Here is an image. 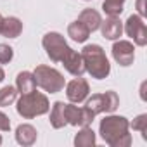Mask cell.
Segmentation results:
<instances>
[{
  "instance_id": "1",
  "label": "cell",
  "mask_w": 147,
  "mask_h": 147,
  "mask_svg": "<svg viewBox=\"0 0 147 147\" xmlns=\"http://www.w3.org/2000/svg\"><path fill=\"white\" fill-rule=\"evenodd\" d=\"M130 121L125 116L109 114L106 116L99 125V133L102 140L111 147H130L131 145V135L128 133Z\"/></svg>"
},
{
  "instance_id": "2",
  "label": "cell",
  "mask_w": 147,
  "mask_h": 147,
  "mask_svg": "<svg viewBox=\"0 0 147 147\" xmlns=\"http://www.w3.org/2000/svg\"><path fill=\"white\" fill-rule=\"evenodd\" d=\"M82 59H83V66L85 71L95 80H104L109 76L111 73V64L109 59L104 52V49L97 43L92 45H85L82 50Z\"/></svg>"
},
{
  "instance_id": "3",
  "label": "cell",
  "mask_w": 147,
  "mask_h": 147,
  "mask_svg": "<svg viewBox=\"0 0 147 147\" xmlns=\"http://www.w3.org/2000/svg\"><path fill=\"white\" fill-rule=\"evenodd\" d=\"M16 111H18V114L21 118L33 119L36 116H42V114L49 113L50 111V102H49L45 94H40V92L33 90L30 94H23L18 99Z\"/></svg>"
},
{
  "instance_id": "4",
  "label": "cell",
  "mask_w": 147,
  "mask_h": 147,
  "mask_svg": "<svg viewBox=\"0 0 147 147\" xmlns=\"http://www.w3.org/2000/svg\"><path fill=\"white\" fill-rule=\"evenodd\" d=\"M33 76H35L36 87H40L42 90H45L49 94H57L66 87L64 76L55 67H50V66H43V64L36 66L33 71Z\"/></svg>"
},
{
  "instance_id": "5",
  "label": "cell",
  "mask_w": 147,
  "mask_h": 147,
  "mask_svg": "<svg viewBox=\"0 0 147 147\" xmlns=\"http://www.w3.org/2000/svg\"><path fill=\"white\" fill-rule=\"evenodd\" d=\"M42 45L49 55V59L52 62H61L64 59V55L71 50V47L66 43L64 36L57 31H50L42 38Z\"/></svg>"
},
{
  "instance_id": "6",
  "label": "cell",
  "mask_w": 147,
  "mask_h": 147,
  "mask_svg": "<svg viewBox=\"0 0 147 147\" xmlns=\"http://www.w3.org/2000/svg\"><path fill=\"white\" fill-rule=\"evenodd\" d=\"M64 113H66V121L67 125H73V126H90L92 121L95 119V113L92 109H88L87 106L83 107H78L75 104H66L64 106Z\"/></svg>"
},
{
  "instance_id": "7",
  "label": "cell",
  "mask_w": 147,
  "mask_h": 147,
  "mask_svg": "<svg viewBox=\"0 0 147 147\" xmlns=\"http://www.w3.org/2000/svg\"><path fill=\"white\" fill-rule=\"evenodd\" d=\"M125 31L133 40L135 45H138V47H145L147 45V26L144 23V18H140L138 14H131L126 19Z\"/></svg>"
},
{
  "instance_id": "8",
  "label": "cell",
  "mask_w": 147,
  "mask_h": 147,
  "mask_svg": "<svg viewBox=\"0 0 147 147\" xmlns=\"http://www.w3.org/2000/svg\"><path fill=\"white\" fill-rule=\"evenodd\" d=\"M88 94H90V85L82 76H76L75 80H71L69 83H66V97L73 104L85 102L87 97H88Z\"/></svg>"
},
{
  "instance_id": "9",
  "label": "cell",
  "mask_w": 147,
  "mask_h": 147,
  "mask_svg": "<svg viewBox=\"0 0 147 147\" xmlns=\"http://www.w3.org/2000/svg\"><path fill=\"white\" fill-rule=\"evenodd\" d=\"M111 50H113V59L119 66L126 67V66L133 64V61H135V47H133L131 42H128V40H118V42H114V45H113Z\"/></svg>"
},
{
  "instance_id": "10",
  "label": "cell",
  "mask_w": 147,
  "mask_h": 147,
  "mask_svg": "<svg viewBox=\"0 0 147 147\" xmlns=\"http://www.w3.org/2000/svg\"><path fill=\"white\" fill-rule=\"evenodd\" d=\"M64 69L69 73V75L73 76H83V73H85V66H83V59H82V54H78L76 50H69L64 59L61 61Z\"/></svg>"
},
{
  "instance_id": "11",
  "label": "cell",
  "mask_w": 147,
  "mask_h": 147,
  "mask_svg": "<svg viewBox=\"0 0 147 147\" xmlns=\"http://www.w3.org/2000/svg\"><path fill=\"white\" fill-rule=\"evenodd\" d=\"M100 33L106 40H119L123 33V23L119 21V18L107 16L106 21L100 23Z\"/></svg>"
},
{
  "instance_id": "12",
  "label": "cell",
  "mask_w": 147,
  "mask_h": 147,
  "mask_svg": "<svg viewBox=\"0 0 147 147\" xmlns=\"http://www.w3.org/2000/svg\"><path fill=\"white\" fill-rule=\"evenodd\" d=\"M23 33V23L19 18L16 16H9V18H2L0 23V35L5 38H18Z\"/></svg>"
},
{
  "instance_id": "13",
  "label": "cell",
  "mask_w": 147,
  "mask_h": 147,
  "mask_svg": "<svg viewBox=\"0 0 147 147\" xmlns=\"http://www.w3.org/2000/svg\"><path fill=\"white\" fill-rule=\"evenodd\" d=\"M36 137H38V131L35 126L28 125V123H23L16 128V140L19 145H24V147H30L36 142Z\"/></svg>"
},
{
  "instance_id": "14",
  "label": "cell",
  "mask_w": 147,
  "mask_h": 147,
  "mask_svg": "<svg viewBox=\"0 0 147 147\" xmlns=\"http://www.w3.org/2000/svg\"><path fill=\"white\" fill-rule=\"evenodd\" d=\"M16 90L21 95L36 90V82H35L33 73H30V71H21L19 73V75L16 76Z\"/></svg>"
},
{
  "instance_id": "15",
  "label": "cell",
  "mask_w": 147,
  "mask_h": 147,
  "mask_svg": "<svg viewBox=\"0 0 147 147\" xmlns=\"http://www.w3.org/2000/svg\"><path fill=\"white\" fill-rule=\"evenodd\" d=\"M78 21H82V23L87 26V30H88L90 33H94V31H97V30L100 28L102 18H100V14H99L95 9H85V11L80 12Z\"/></svg>"
},
{
  "instance_id": "16",
  "label": "cell",
  "mask_w": 147,
  "mask_h": 147,
  "mask_svg": "<svg viewBox=\"0 0 147 147\" xmlns=\"http://www.w3.org/2000/svg\"><path fill=\"white\" fill-rule=\"evenodd\" d=\"M64 102H61V100H57V102H54V106H52V109H50V125H52V128H55V130H59V128H64L66 125H67V121H66V113H64Z\"/></svg>"
},
{
  "instance_id": "17",
  "label": "cell",
  "mask_w": 147,
  "mask_h": 147,
  "mask_svg": "<svg viewBox=\"0 0 147 147\" xmlns=\"http://www.w3.org/2000/svg\"><path fill=\"white\" fill-rule=\"evenodd\" d=\"M67 36H71V40H75L78 43H83L87 42V38L90 36V31L87 30V26L82 23V21H73L69 26H67Z\"/></svg>"
},
{
  "instance_id": "18",
  "label": "cell",
  "mask_w": 147,
  "mask_h": 147,
  "mask_svg": "<svg viewBox=\"0 0 147 147\" xmlns=\"http://www.w3.org/2000/svg\"><path fill=\"white\" fill-rule=\"evenodd\" d=\"M95 131L90 126H83L76 137H75V145L76 147H94L95 145Z\"/></svg>"
},
{
  "instance_id": "19",
  "label": "cell",
  "mask_w": 147,
  "mask_h": 147,
  "mask_svg": "<svg viewBox=\"0 0 147 147\" xmlns=\"http://www.w3.org/2000/svg\"><path fill=\"white\" fill-rule=\"evenodd\" d=\"M102 99H104V113H114L119 107V97L116 92L107 90L102 94Z\"/></svg>"
},
{
  "instance_id": "20",
  "label": "cell",
  "mask_w": 147,
  "mask_h": 147,
  "mask_svg": "<svg viewBox=\"0 0 147 147\" xmlns=\"http://www.w3.org/2000/svg\"><path fill=\"white\" fill-rule=\"evenodd\" d=\"M18 99V90L16 87H4L0 88V107H7Z\"/></svg>"
},
{
  "instance_id": "21",
  "label": "cell",
  "mask_w": 147,
  "mask_h": 147,
  "mask_svg": "<svg viewBox=\"0 0 147 147\" xmlns=\"http://www.w3.org/2000/svg\"><path fill=\"white\" fill-rule=\"evenodd\" d=\"M85 106H87L88 109H92L95 114L104 113V99H102V94H95V95H92V97H87Z\"/></svg>"
},
{
  "instance_id": "22",
  "label": "cell",
  "mask_w": 147,
  "mask_h": 147,
  "mask_svg": "<svg viewBox=\"0 0 147 147\" xmlns=\"http://www.w3.org/2000/svg\"><path fill=\"white\" fill-rule=\"evenodd\" d=\"M130 126H131L133 130L140 131V133H142V138L147 140V114H138V116L130 123Z\"/></svg>"
},
{
  "instance_id": "23",
  "label": "cell",
  "mask_w": 147,
  "mask_h": 147,
  "mask_svg": "<svg viewBox=\"0 0 147 147\" xmlns=\"http://www.w3.org/2000/svg\"><path fill=\"white\" fill-rule=\"evenodd\" d=\"M102 11H104L107 16H111V18H119L121 12H123V4H118V2H107V0H104Z\"/></svg>"
},
{
  "instance_id": "24",
  "label": "cell",
  "mask_w": 147,
  "mask_h": 147,
  "mask_svg": "<svg viewBox=\"0 0 147 147\" xmlns=\"http://www.w3.org/2000/svg\"><path fill=\"white\" fill-rule=\"evenodd\" d=\"M14 57V50L12 47L5 45V43H0V64H9Z\"/></svg>"
},
{
  "instance_id": "25",
  "label": "cell",
  "mask_w": 147,
  "mask_h": 147,
  "mask_svg": "<svg viewBox=\"0 0 147 147\" xmlns=\"http://www.w3.org/2000/svg\"><path fill=\"white\" fill-rule=\"evenodd\" d=\"M11 130V119L7 114L0 111V131H9Z\"/></svg>"
},
{
  "instance_id": "26",
  "label": "cell",
  "mask_w": 147,
  "mask_h": 147,
  "mask_svg": "<svg viewBox=\"0 0 147 147\" xmlns=\"http://www.w3.org/2000/svg\"><path fill=\"white\" fill-rule=\"evenodd\" d=\"M137 11H138L140 18L145 16V0H137Z\"/></svg>"
},
{
  "instance_id": "27",
  "label": "cell",
  "mask_w": 147,
  "mask_h": 147,
  "mask_svg": "<svg viewBox=\"0 0 147 147\" xmlns=\"http://www.w3.org/2000/svg\"><path fill=\"white\" fill-rule=\"evenodd\" d=\"M4 78H5V73H4V69H2V67H0V83L4 82Z\"/></svg>"
},
{
  "instance_id": "28",
  "label": "cell",
  "mask_w": 147,
  "mask_h": 147,
  "mask_svg": "<svg viewBox=\"0 0 147 147\" xmlns=\"http://www.w3.org/2000/svg\"><path fill=\"white\" fill-rule=\"evenodd\" d=\"M107 2H118V4H125V0H107Z\"/></svg>"
},
{
  "instance_id": "29",
  "label": "cell",
  "mask_w": 147,
  "mask_h": 147,
  "mask_svg": "<svg viewBox=\"0 0 147 147\" xmlns=\"http://www.w3.org/2000/svg\"><path fill=\"white\" fill-rule=\"evenodd\" d=\"M0 144H2V135H0Z\"/></svg>"
},
{
  "instance_id": "30",
  "label": "cell",
  "mask_w": 147,
  "mask_h": 147,
  "mask_svg": "<svg viewBox=\"0 0 147 147\" xmlns=\"http://www.w3.org/2000/svg\"><path fill=\"white\" fill-rule=\"evenodd\" d=\"M0 23H2V14H0Z\"/></svg>"
},
{
  "instance_id": "31",
  "label": "cell",
  "mask_w": 147,
  "mask_h": 147,
  "mask_svg": "<svg viewBox=\"0 0 147 147\" xmlns=\"http://www.w3.org/2000/svg\"><path fill=\"white\" fill-rule=\"evenodd\" d=\"M87 2H88V0H87Z\"/></svg>"
}]
</instances>
